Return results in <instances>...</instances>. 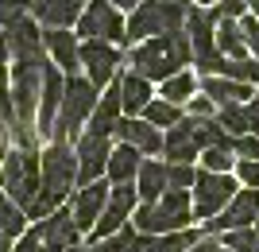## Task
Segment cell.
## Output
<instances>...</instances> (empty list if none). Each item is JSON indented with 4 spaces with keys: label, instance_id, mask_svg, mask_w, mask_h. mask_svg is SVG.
I'll list each match as a JSON object with an SVG mask.
<instances>
[{
    "label": "cell",
    "instance_id": "obj_1",
    "mask_svg": "<svg viewBox=\"0 0 259 252\" xmlns=\"http://www.w3.org/2000/svg\"><path fill=\"white\" fill-rule=\"evenodd\" d=\"M39 167H43V187H39L35 206L27 209V218H31V221H43L47 213H54L58 206H66L70 190L77 187V155H74V143L47 140L43 148H39Z\"/></svg>",
    "mask_w": 259,
    "mask_h": 252
},
{
    "label": "cell",
    "instance_id": "obj_2",
    "mask_svg": "<svg viewBox=\"0 0 259 252\" xmlns=\"http://www.w3.org/2000/svg\"><path fill=\"white\" fill-rule=\"evenodd\" d=\"M128 66L136 74H143L147 82H166L170 74L194 66V51H190V35L186 27L178 31H162L155 39H143V43H132L128 47Z\"/></svg>",
    "mask_w": 259,
    "mask_h": 252
},
{
    "label": "cell",
    "instance_id": "obj_3",
    "mask_svg": "<svg viewBox=\"0 0 259 252\" xmlns=\"http://www.w3.org/2000/svg\"><path fill=\"white\" fill-rule=\"evenodd\" d=\"M43 187V167H39V152L16 148V143H0V190L27 213L39 198Z\"/></svg>",
    "mask_w": 259,
    "mask_h": 252
},
{
    "label": "cell",
    "instance_id": "obj_4",
    "mask_svg": "<svg viewBox=\"0 0 259 252\" xmlns=\"http://www.w3.org/2000/svg\"><path fill=\"white\" fill-rule=\"evenodd\" d=\"M194 221L197 218H194V198H190V190H166L159 202H140L136 213H132L136 233H147V237L190 229Z\"/></svg>",
    "mask_w": 259,
    "mask_h": 252
},
{
    "label": "cell",
    "instance_id": "obj_5",
    "mask_svg": "<svg viewBox=\"0 0 259 252\" xmlns=\"http://www.w3.org/2000/svg\"><path fill=\"white\" fill-rule=\"evenodd\" d=\"M194 8V0H140V8H132L124 16V39L132 43H143V39H155L162 31H178L186 23V12Z\"/></svg>",
    "mask_w": 259,
    "mask_h": 252
},
{
    "label": "cell",
    "instance_id": "obj_6",
    "mask_svg": "<svg viewBox=\"0 0 259 252\" xmlns=\"http://www.w3.org/2000/svg\"><path fill=\"white\" fill-rule=\"evenodd\" d=\"M97 97H101V89L93 86L85 74L66 78L62 105H58V121H54L51 140H66V143H74L77 136L85 132V124H89V117H93V109H97Z\"/></svg>",
    "mask_w": 259,
    "mask_h": 252
},
{
    "label": "cell",
    "instance_id": "obj_7",
    "mask_svg": "<svg viewBox=\"0 0 259 252\" xmlns=\"http://www.w3.org/2000/svg\"><path fill=\"white\" fill-rule=\"evenodd\" d=\"M51 58H31V62H12V109L16 121L35 128V113H39V89H43V66ZM8 132V128H4Z\"/></svg>",
    "mask_w": 259,
    "mask_h": 252
},
{
    "label": "cell",
    "instance_id": "obj_8",
    "mask_svg": "<svg viewBox=\"0 0 259 252\" xmlns=\"http://www.w3.org/2000/svg\"><path fill=\"white\" fill-rule=\"evenodd\" d=\"M240 183L236 175H217V171H201L197 167V178H194V187H190V198H194V218L205 225V221H213L221 209L236 198Z\"/></svg>",
    "mask_w": 259,
    "mask_h": 252
},
{
    "label": "cell",
    "instance_id": "obj_9",
    "mask_svg": "<svg viewBox=\"0 0 259 252\" xmlns=\"http://www.w3.org/2000/svg\"><path fill=\"white\" fill-rule=\"evenodd\" d=\"M74 31H77V39H105V43L128 47V39H124V12L112 0H89L81 8V16H77Z\"/></svg>",
    "mask_w": 259,
    "mask_h": 252
},
{
    "label": "cell",
    "instance_id": "obj_10",
    "mask_svg": "<svg viewBox=\"0 0 259 252\" xmlns=\"http://www.w3.org/2000/svg\"><path fill=\"white\" fill-rule=\"evenodd\" d=\"M77 58H81V70L97 89H105L108 82H116L120 66H124V47L105 43V39H81L77 47Z\"/></svg>",
    "mask_w": 259,
    "mask_h": 252
},
{
    "label": "cell",
    "instance_id": "obj_11",
    "mask_svg": "<svg viewBox=\"0 0 259 252\" xmlns=\"http://www.w3.org/2000/svg\"><path fill=\"white\" fill-rule=\"evenodd\" d=\"M136 206H140V190H136V183H120V187H112V190H108V202H105V213H101V221L93 225V233H89V244L101 241V237L120 233L124 225H132Z\"/></svg>",
    "mask_w": 259,
    "mask_h": 252
},
{
    "label": "cell",
    "instance_id": "obj_12",
    "mask_svg": "<svg viewBox=\"0 0 259 252\" xmlns=\"http://www.w3.org/2000/svg\"><path fill=\"white\" fill-rule=\"evenodd\" d=\"M74 155H77V187H89V183L105 178L108 155H112V136L81 132L74 140Z\"/></svg>",
    "mask_w": 259,
    "mask_h": 252
},
{
    "label": "cell",
    "instance_id": "obj_13",
    "mask_svg": "<svg viewBox=\"0 0 259 252\" xmlns=\"http://www.w3.org/2000/svg\"><path fill=\"white\" fill-rule=\"evenodd\" d=\"M62 89H66V74L54 62L43 66V89H39V113H35V132L39 140H51L54 121H58V105H62Z\"/></svg>",
    "mask_w": 259,
    "mask_h": 252
},
{
    "label": "cell",
    "instance_id": "obj_14",
    "mask_svg": "<svg viewBox=\"0 0 259 252\" xmlns=\"http://www.w3.org/2000/svg\"><path fill=\"white\" fill-rule=\"evenodd\" d=\"M255 218H259V190L240 187L236 198H232L213 221H205V233L221 237V233H228V229H248V225H255Z\"/></svg>",
    "mask_w": 259,
    "mask_h": 252
},
{
    "label": "cell",
    "instance_id": "obj_15",
    "mask_svg": "<svg viewBox=\"0 0 259 252\" xmlns=\"http://www.w3.org/2000/svg\"><path fill=\"white\" fill-rule=\"evenodd\" d=\"M108 178H97V183H89V187H77L74 198H70V213H74V225L81 237L93 233V225L101 221L105 213V202H108Z\"/></svg>",
    "mask_w": 259,
    "mask_h": 252
},
{
    "label": "cell",
    "instance_id": "obj_16",
    "mask_svg": "<svg viewBox=\"0 0 259 252\" xmlns=\"http://www.w3.org/2000/svg\"><path fill=\"white\" fill-rule=\"evenodd\" d=\"M43 47H47V58H51L66 78H74L77 70H81V58H77L81 39H77L74 27H43Z\"/></svg>",
    "mask_w": 259,
    "mask_h": 252
},
{
    "label": "cell",
    "instance_id": "obj_17",
    "mask_svg": "<svg viewBox=\"0 0 259 252\" xmlns=\"http://www.w3.org/2000/svg\"><path fill=\"white\" fill-rule=\"evenodd\" d=\"M4 39H8V55H12V62L47 58L43 27H39V20H35V16H27V20H20V23H12L8 31H4Z\"/></svg>",
    "mask_w": 259,
    "mask_h": 252
},
{
    "label": "cell",
    "instance_id": "obj_18",
    "mask_svg": "<svg viewBox=\"0 0 259 252\" xmlns=\"http://www.w3.org/2000/svg\"><path fill=\"white\" fill-rule=\"evenodd\" d=\"M197 155H201V143L194 132V117H182L174 128L162 132V159L166 163H197Z\"/></svg>",
    "mask_w": 259,
    "mask_h": 252
},
{
    "label": "cell",
    "instance_id": "obj_19",
    "mask_svg": "<svg viewBox=\"0 0 259 252\" xmlns=\"http://www.w3.org/2000/svg\"><path fill=\"white\" fill-rule=\"evenodd\" d=\"M116 143H132L140 155H162V132L155 128V124H147L143 117H120L116 121Z\"/></svg>",
    "mask_w": 259,
    "mask_h": 252
},
{
    "label": "cell",
    "instance_id": "obj_20",
    "mask_svg": "<svg viewBox=\"0 0 259 252\" xmlns=\"http://www.w3.org/2000/svg\"><path fill=\"white\" fill-rule=\"evenodd\" d=\"M124 117V105H120V74L116 82H108L105 93L97 97V109H93V117H89L85 132H97V136H112L116 132V121Z\"/></svg>",
    "mask_w": 259,
    "mask_h": 252
},
{
    "label": "cell",
    "instance_id": "obj_21",
    "mask_svg": "<svg viewBox=\"0 0 259 252\" xmlns=\"http://www.w3.org/2000/svg\"><path fill=\"white\" fill-rule=\"evenodd\" d=\"M201 93L221 109V105H248V101L255 97V86L232 82V78H221V74H205L201 78Z\"/></svg>",
    "mask_w": 259,
    "mask_h": 252
},
{
    "label": "cell",
    "instance_id": "obj_22",
    "mask_svg": "<svg viewBox=\"0 0 259 252\" xmlns=\"http://www.w3.org/2000/svg\"><path fill=\"white\" fill-rule=\"evenodd\" d=\"M151 101H155V82H147L136 70H120V105H124V117H140Z\"/></svg>",
    "mask_w": 259,
    "mask_h": 252
},
{
    "label": "cell",
    "instance_id": "obj_23",
    "mask_svg": "<svg viewBox=\"0 0 259 252\" xmlns=\"http://www.w3.org/2000/svg\"><path fill=\"white\" fill-rule=\"evenodd\" d=\"M85 4L89 0H35L31 16L39 20V27H74Z\"/></svg>",
    "mask_w": 259,
    "mask_h": 252
},
{
    "label": "cell",
    "instance_id": "obj_24",
    "mask_svg": "<svg viewBox=\"0 0 259 252\" xmlns=\"http://www.w3.org/2000/svg\"><path fill=\"white\" fill-rule=\"evenodd\" d=\"M147 155H140L132 143H112V155H108V167H105V178L108 187H120V183H136L140 175V163Z\"/></svg>",
    "mask_w": 259,
    "mask_h": 252
},
{
    "label": "cell",
    "instance_id": "obj_25",
    "mask_svg": "<svg viewBox=\"0 0 259 252\" xmlns=\"http://www.w3.org/2000/svg\"><path fill=\"white\" fill-rule=\"evenodd\" d=\"M136 190H140V202H159L166 194V159H143L140 175H136Z\"/></svg>",
    "mask_w": 259,
    "mask_h": 252
},
{
    "label": "cell",
    "instance_id": "obj_26",
    "mask_svg": "<svg viewBox=\"0 0 259 252\" xmlns=\"http://www.w3.org/2000/svg\"><path fill=\"white\" fill-rule=\"evenodd\" d=\"M197 89H201V78H197V70H190V66H186V70L170 74L166 82H159V89H155V93H159L162 101H170V105H182V109H186V101L194 97Z\"/></svg>",
    "mask_w": 259,
    "mask_h": 252
},
{
    "label": "cell",
    "instance_id": "obj_27",
    "mask_svg": "<svg viewBox=\"0 0 259 252\" xmlns=\"http://www.w3.org/2000/svg\"><path fill=\"white\" fill-rule=\"evenodd\" d=\"M217 51L225 58H251L248 43H244V27L240 20H221L217 23Z\"/></svg>",
    "mask_w": 259,
    "mask_h": 252
},
{
    "label": "cell",
    "instance_id": "obj_28",
    "mask_svg": "<svg viewBox=\"0 0 259 252\" xmlns=\"http://www.w3.org/2000/svg\"><path fill=\"white\" fill-rule=\"evenodd\" d=\"M140 117H143L147 124H155L159 132H166V128H174V124L186 117V109H182V105H170V101H162L159 93H155V101L140 113Z\"/></svg>",
    "mask_w": 259,
    "mask_h": 252
},
{
    "label": "cell",
    "instance_id": "obj_29",
    "mask_svg": "<svg viewBox=\"0 0 259 252\" xmlns=\"http://www.w3.org/2000/svg\"><path fill=\"white\" fill-rule=\"evenodd\" d=\"M27 221H31V218H27V213H23V209L16 206L4 190H0V233H4L8 241H16V237L27 233Z\"/></svg>",
    "mask_w": 259,
    "mask_h": 252
},
{
    "label": "cell",
    "instance_id": "obj_30",
    "mask_svg": "<svg viewBox=\"0 0 259 252\" xmlns=\"http://www.w3.org/2000/svg\"><path fill=\"white\" fill-rule=\"evenodd\" d=\"M201 171H217V175H232L236 171V152L232 148H201Z\"/></svg>",
    "mask_w": 259,
    "mask_h": 252
},
{
    "label": "cell",
    "instance_id": "obj_31",
    "mask_svg": "<svg viewBox=\"0 0 259 252\" xmlns=\"http://www.w3.org/2000/svg\"><path fill=\"white\" fill-rule=\"evenodd\" d=\"M217 124H221L232 140H240V136H248V109H244V105H221V109H217Z\"/></svg>",
    "mask_w": 259,
    "mask_h": 252
},
{
    "label": "cell",
    "instance_id": "obj_32",
    "mask_svg": "<svg viewBox=\"0 0 259 252\" xmlns=\"http://www.w3.org/2000/svg\"><path fill=\"white\" fill-rule=\"evenodd\" d=\"M201 233L205 229H194V225H190V229H178V233H162V237H155V252H186Z\"/></svg>",
    "mask_w": 259,
    "mask_h": 252
},
{
    "label": "cell",
    "instance_id": "obj_33",
    "mask_svg": "<svg viewBox=\"0 0 259 252\" xmlns=\"http://www.w3.org/2000/svg\"><path fill=\"white\" fill-rule=\"evenodd\" d=\"M221 244H225L228 252H259V233H255V225H248V229H228V233H221Z\"/></svg>",
    "mask_w": 259,
    "mask_h": 252
},
{
    "label": "cell",
    "instance_id": "obj_34",
    "mask_svg": "<svg viewBox=\"0 0 259 252\" xmlns=\"http://www.w3.org/2000/svg\"><path fill=\"white\" fill-rule=\"evenodd\" d=\"M136 241V225H124L120 233H112V237H101V241L89 244V252H128V244Z\"/></svg>",
    "mask_w": 259,
    "mask_h": 252
},
{
    "label": "cell",
    "instance_id": "obj_35",
    "mask_svg": "<svg viewBox=\"0 0 259 252\" xmlns=\"http://www.w3.org/2000/svg\"><path fill=\"white\" fill-rule=\"evenodd\" d=\"M31 4L35 0H0V31H8L12 23H20L31 16Z\"/></svg>",
    "mask_w": 259,
    "mask_h": 252
},
{
    "label": "cell",
    "instance_id": "obj_36",
    "mask_svg": "<svg viewBox=\"0 0 259 252\" xmlns=\"http://www.w3.org/2000/svg\"><path fill=\"white\" fill-rule=\"evenodd\" d=\"M197 178V167L194 163H166V187L170 190H190Z\"/></svg>",
    "mask_w": 259,
    "mask_h": 252
},
{
    "label": "cell",
    "instance_id": "obj_37",
    "mask_svg": "<svg viewBox=\"0 0 259 252\" xmlns=\"http://www.w3.org/2000/svg\"><path fill=\"white\" fill-rule=\"evenodd\" d=\"M209 12H213L217 23L221 20H244V16H248V4H244V0H217Z\"/></svg>",
    "mask_w": 259,
    "mask_h": 252
},
{
    "label": "cell",
    "instance_id": "obj_38",
    "mask_svg": "<svg viewBox=\"0 0 259 252\" xmlns=\"http://www.w3.org/2000/svg\"><path fill=\"white\" fill-rule=\"evenodd\" d=\"M236 183L248 190H259V159H236Z\"/></svg>",
    "mask_w": 259,
    "mask_h": 252
},
{
    "label": "cell",
    "instance_id": "obj_39",
    "mask_svg": "<svg viewBox=\"0 0 259 252\" xmlns=\"http://www.w3.org/2000/svg\"><path fill=\"white\" fill-rule=\"evenodd\" d=\"M186 117H194V121H209V117H217V105L201 93V89H197L194 97L186 101Z\"/></svg>",
    "mask_w": 259,
    "mask_h": 252
},
{
    "label": "cell",
    "instance_id": "obj_40",
    "mask_svg": "<svg viewBox=\"0 0 259 252\" xmlns=\"http://www.w3.org/2000/svg\"><path fill=\"white\" fill-rule=\"evenodd\" d=\"M12 252H43V229H39V225H27V233L16 237Z\"/></svg>",
    "mask_w": 259,
    "mask_h": 252
},
{
    "label": "cell",
    "instance_id": "obj_41",
    "mask_svg": "<svg viewBox=\"0 0 259 252\" xmlns=\"http://www.w3.org/2000/svg\"><path fill=\"white\" fill-rule=\"evenodd\" d=\"M232 152H236V159H259V136L255 132L240 136V140L232 143Z\"/></svg>",
    "mask_w": 259,
    "mask_h": 252
},
{
    "label": "cell",
    "instance_id": "obj_42",
    "mask_svg": "<svg viewBox=\"0 0 259 252\" xmlns=\"http://www.w3.org/2000/svg\"><path fill=\"white\" fill-rule=\"evenodd\" d=\"M186 252H221V237H213V233H201V237H197V241L190 244Z\"/></svg>",
    "mask_w": 259,
    "mask_h": 252
},
{
    "label": "cell",
    "instance_id": "obj_43",
    "mask_svg": "<svg viewBox=\"0 0 259 252\" xmlns=\"http://www.w3.org/2000/svg\"><path fill=\"white\" fill-rule=\"evenodd\" d=\"M244 109H248V132H255V136H259V93L244 105Z\"/></svg>",
    "mask_w": 259,
    "mask_h": 252
},
{
    "label": "cell",
    "instance_id": "obj_44",
    "mask_svg": "<svg viewBox=\"0 0 259 252\" xmlns=\"http://www.w3.org/2000/svg\"><path fill=\"white\" fill-rule=\"evenodd\" d=\"M128 252H155V237H147V233H136V241L128 244Z\"/></svg>",
    "mask_w": 259,
    "mask_h": 252
},
{
    "label": "cell",
    "instance_id": "obj_45",
    "mask_svg": "<svg viewBox=\"0 0 259 252\" xmlns=\"http://www.w3.org/2000/svg\"><path fill=\"white\" fill-rule=\"evenodd\" d=\"M12 55H8V39H4V31H0V66H8Z\"/></svg>",
    "mask_w": 259,
    "mask_h": 252
},
{
    "label": "cell",
    "instance_id": "obj_46",
    "mask_svg": "<svg viewBox=\"0 0 259 252\" xmlns=\"http://www.w3.org/2000/svg\"><path fill=\"white\" fill-rule=\"evenodd\" d=\"M120 12H132V8H140V0H112Z\"/></svg>",
    "mask_w": 259,
    "mask_h": 252
},
{
    "label": "cell",
    "instance_id": "obj_47",
    "mask_svg": "<svg viewBox=\"0 0 259 252\" xmlns=\"http://www.w3.org/2000/svg\"><path fill=\"white\" fill-rule=\"evenodd\" d=\"M12 244H16V241H8V237L0 233V252H12Z\"/></svg>",
    "mask_w": 259,
    "mask_h": 252
},
{
    "label": "cell",
    "instance_id": "obj_48",
    "mask_svg": "<svg viewBox=\"0 0 259 252\" xmlns=\"http://www.w3.org/2000/svg\"><path fill=\"white\" fill-rule=\"evenodd\" d=\"M244 4H248V12H251V16L259 20V0H244Z\"/></svg>",
    "mask_w": 259,
    "mask_h": 252
},
{
    "label": "cell",
    "instance_id": "obj_49",
    "mask_svg": "<svg viewBox=\"0 0 259 252\" xmlns=\"http://www.w3.org/2000/svg\"><path fill=\"white\" fill-rule=\"evenodd\" d=\"M194 4H197V8H213L217 0H194Z\"/></svg>",
    "mask_w": 259,
    "mask_h": 252
},
{
    "label": "cell",
    "instance_id": "obj_50",
    "mask_svg": "<svg viewBox=\"0 0 259 252\" xmlns=\"http://www.w3.org/2000/svg\"><path fill=\"white\" fill-rule=\"evenodd\" d=\"M66 252H89V248H81V244H74V248H66Z\"/></svg>",
    "mask_w": 259,
    "mask_h": 252
},
{
    "label": "cell",
    "instance_id": "obj_51",
    "mask_svg": "<svg viewBox=\"0 0 259 252\" xmlns=\"http://www.w3.org/2000/svg\"><path fill=\"white\" fill-rule=\"evenodd\" d=\"M255 233H259V218H255Z\"/></svg>",
    "mask_w": 259,
    "mask_h": 252
},
{
    "label": "cell",
    "instance_id": "obj_52",
    "mask_svg": "<svg viewBox=\"0 0 259 252\" xmlns=\"http://www.w3.org/2000/svg\"><path fill=\"white\" fill-rule=\"evenodd\" d=\"M221 252H228V248H225V244H221Z\"/></svg>",
    "mask_w": 259,
    "mask_h": 252
}]
</instances>
